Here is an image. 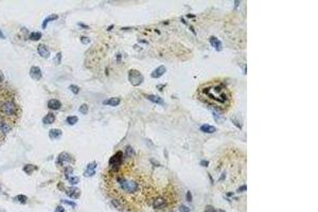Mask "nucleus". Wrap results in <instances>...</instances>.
<instances>
[{
	"label": "nucleus",
	"mask_w": 318,
	"mask_h": 212,
	"mask_svg": "<svg viewBox=\"0 0 318 212\" xmlns=\"http://www.w3.org/2000/svg\"><path fill=\"white\" fill-rule=\"evenodd\" d=\"M80 26H81V28H86V29H87V28H88V26H86V24H81V22H80Z\"/></svg>",
	"instance_id": "ea45409f"
},
{
	"label": "nucleus",
	"mask_w": 318,
	"mask_h": 212,
	"mask_svg": "<svg viewBox=\"0 0 318 212\" xmlns=\"http://www.w3.org/2000/svg\"><path fill=\"white\" fill-rule=\"evenodd\" d=\"M83 115H86L88 113V105L87 104H82L80 106V109H79Z\"/></svg>",
	"instance_id": "a878e982"
},
{
	"label": "nucleus",
	"mask_w": 318,
	"mask_h": 212,
	"mask_svg": "<svg viewBox=\"0 0 318 212\" xmlns=\"http://www.w3.org/2000/svg\"><path fill=\"white\" fill-rule=\"evenodd\" d=\"M147 100H150L151 102H153V103H156V104H159V105H163L164 103H163V100L161 99L160 97H158V96H155V94H147V96L146 97Z\"/></svg>",
	"instance_id": "ddd939ff"
},
{
	"label": "nucleus",
	"mask_w": 318,
	"mask_h": 212,
	"mask_svg": "<svg viewBox=\"0 0 318 212\" xmlns=\"http://www.w3.org/2000/svg\"><path fill=\"white\" fill-rule=\"evenodd\" d=\"M37 51H38V54H40L41 57H44V58H49V56H50V51H49L48 47H47L46 45H43V44L38 45Z\"/></svg>",
	"instance_id": "0eeeda50"
},
{
	"label": "nucleus",
	"mask_w": 318,
	"mask_h": 212,
	"mask_svg": "<svg viewBox=\"0 0 318 212\" xmlns=\"http://www.w3.org/2000/svg\"><path fill=\"white\" fill-rule=\"evenodd\" d=\"M96 169H97V163L96 162H90L87 164L86 170L84 172V176L85 177H91L96 174Z\"/></svg>",
	"instance_id": "423d86ee"
},
{
	"label": "nucleus",
	"mask_w": 318,
	"mask_h": 212,
	"mask_svg": "<svg viewBox=\"0 0 318 212\" xmlns=\"http://www.w3.org/2000/svg\"><path fill=\"white\" fill-rule=\"evenodd\" d=\"M54 121H55V116L51 113L48 114V115H46L43 118V122L45 124H52Z\"/></svg>",
	"instance_id": "dca6fc26"
},
{
	"label": "nucleus",
	"mask_w": 318,
	"mask_h": 212,
	"mask_svg": "<svg viewBox=\"0 0 318 212\" xmlns=\"http://www.w3.org/2000/svg\"><path fill=\"white\" fill-rule=\"evenodd\" d=\"M77 121H79V118H77V116H70L66 120L67 124H69V125H74Z\"/></svg>",
	"instance_id": "aec40b11"
},
{
	"label": "nucleus",
	"mask_w": 318,
	"mask_h": 212,
	"mask_svg": "<svg viewBox=\"0 0 318 212\" xmlns=\"http://www.w3.org/2000/svg\"><path fill=\"white\" fill-rule=\"evenodd\" d=\"M167 206H168V202L162 196H158L153 200V208L156 210H161V209L166 208Z\"/></svg>",
	"instance_id": "39448f33"
},
{
	"label": "nucleus",
	"mask_w": 318,
	"mask_h": 212,
	"mask_svg": "<svg viewBox=\"0 0 318 212\" xmlns=\"http://www.w3.org/2000/svg\"><path fill=\"white\" fill-rule=\"evenodd\" d=\"M179 211L180 212H190V208L187 207L186 205H180L179 206Z\"/></svg>",
	"instance_id": "c85d7f7f"
},
{
	"label": "nucleus",
	"mask_w": 318,
	"mask_h": 212,
	"mask_svg": "<svg viewBox=\"0 0 318 212\" xmlns=\"http://www.w3.org/2000/svg\"><path fill=\"white\" fill-rule=\"evenodd\" d=\"M61 106H62V104H61V102L58 100L52 99L48 102V107L52 110H58L61 108Z\"/></svg>",
	"instance_id": "f8f14e48"
},
{
	"label": "nucleus",
	"mask_w": 318,
	"mask_h": 212,
	"mask_svg": "<svg viewBox=\"0 0 318 212\" xmlns=\"http://www.w3.org/2000/svg\"><path fill=\"white\" fill-rule=\"evenodd\" d=\"M81 41H82L83 44H88V43H90V40H89L88 37H85V36H82V37H81Z\"/></svg>",
	"instance_id": "7c9ffc66"
},
{
	"label": "nucleus",
	"mask_w": 318,
	"mask_h": 212,
	"mask_svg": "<svg viewBox=\"0 0 318 212\" xmlns=\"http://www.w3.org/2000/svg\"><path fill=\"white\" fill-rule=\"evenodd\" d=\"M30 77L34 80H40L41 79V71L40 68L37 66H33L31 69H30Z\"/></svg>",
	"instance_id": "6e6552de"
},
{
	"label": "nucleus",
	"mask_w": 318,
	"mask_h": 212,
	"mask_svg": "<svg viewBox=\"0 0 318 212\" xmlns=\"http://www.w3.org/2000/svg\"><path fill=\"white\" fill-rule=\"evenodd\" d=\"M0 38H1V40H4L5 38V36L3 33H2V31H0Z\"/></svg>",
	"instance_id": "58836bf2"
},
{
	"label": "nucleus",
	"mask_w": 318,
	"mask_h": 212,
	"mask_svg": "<svg viewBox=\"0 0 318 212\" xmlns=\"http://www.w3.org/2000/svg\"><path fill=\"white\" fill-rule=\"evenodd\" d=\"M55 19H57V15H55V14H54V15H50V16H48V17H47V18L44 20L43 24H41V27H43V29H46L47 24H48L50 21H52V20H55Z\"/></svg>",
	"instance_id": "6ab92c4d"
},
{
	"label": "nucleus",
	"mask_w": 318,
	"mask_h": 212,
	"mask_svg": "<svg viewBox=\"0 0 318 212\" xmlns=\"http://www.w3.org/2000/svg\"><path fill=\"white\" fill-rule=\"evenodd\" d=\"M34 169H35V167L33 166V164H27V166H24V171L28 173V174H31V173L34 171Z\"/></svg>",
	"instance_id": "5701e85b"
},
{
	"label": "nucleus",
	"mask_w": 318,
	"mask_h": 212,
	"mask_svg": "<svg viewBox=\"0 0 318 212\" xmlns=\"http://www.w3.org/2000/svg\"><path fill=\"white\" fill-rule=\"evenodd\" d=\"M67 194L70 197H72V199H77V197L80 196V190L77 188H71L67 191Z\"/></svg>",
	"instance_id": "f3484780"
},
{
	"label": "nucleus",
	"mask_w": 318,
	"mask_h": 212,
	"mask_svg": "<svg viewBox=\"0 0 318 212\" xmlns=\"http://www.w3.org/2000/svg\"><path fill=\"white\" fill-rule=\"evenodd\" d=\"M166 67L164 66H159L157 67V68L155 69L154 71L151 73V77H155V79H158V77H160L161 75H163L164 73H166Z\"/></svg>",
	"instance_id": "1a4fd4ad"
},
{
	"label": "nucleus",
	"mask_w": 318,
	"mask_h": 212,
	"mask_svg": "<svg viewBox=\"0 0 318 212\" xmlns=\"http://www.w3.org/2000/svg\"><path fill=\"white\" fill-rule=\"evenodd\" d=\"M70 160H71V157L67 154V153H62V154L57 157V162H58V164H61V166L69 162Z\"/></svg>",
	"instance_id": "9b49d317"
},
{
	"label": "nucleus",
	"mask_w": 318,
	"mask_h": 212,
	"mask_svg": "<svg viewBox=\"0 0 318 212\" xmlns=\"http://www.w3.org/2000/svg\"><path fill=\"white\" fill-rule=\"evenodd\" d=\"M40 38H41V33L40 32H34V33H31V34H30V40H31L37 41V40H40Z\"/></svg>",
	"instance_id": "412c9836"
},
{
	"label": "nucleus",
	"mask_w": 318,
	"mask_h": 212,
	"mask_svg": "<svg viewBox=\"0 0 318 212\" xmlns=\"http://www.w3.org/2000/svg\"><path fill=\"white\" fill-rule=\"evenodd\" d=\"M68 180H69V183H70L71 185H77V183H79L80 178L77 177V176H69L68 177Z\"/></svg>",
	"instance_id": "393cba45"
},
{
	"label": "nucleus",
	"mask_w": 318,
	"mask_h": 212,
	"mask_svg": "<svg viewBox=\"0 0 318 212\" xmlns=\"http://www.w3.org/2000/svg\"><path fill=\"white\" fill-rule=\"evenodd\" d=\"M1 111L7 116H13L17 113V105L13 101H5L1 104Z\"/></svg>",
	"instance_id": "20e7f679"
},
{
	"label": "nucleus",
	"mask_w": 318,
	"mask_h": 212,
	"mask_svg": "<svg viewBox=\"0 0 318 212\" xmlns=\"http://www.w3.org/2000/svg\"><path fill=\"white\" fill-rule=\"evenodd\" d=\"M243 191H246V186H242L241 188H239L238 189V192L240 193V192H243Z\"/></svg>",
	"instance_id": "f704fd0d"
},
{
	"label": "nucleus",
	"mask_w": 318,
	"mask_h": 212,
	"mask_svg": "<svg viewBox=\"0 0 318 212\" xmlns=\"http://www.w3.org/2000/svg\"><path fill=\"white\" fill-rule=\"evenodd\" d=\"M196 96L203 103L219 111H226L230 107L232 96L225 83L213 80L202 84L197 89Z\"/></svg>",
	"instance_id": "f257e3e1"
},
{
	"label": "nucleus",
	"mask_w": 318,
	"mask_h": 212,
	"mask_svg": "<svg viewBox=\"0 0 318 212\" xmlns=\"http://www.w3.org/2000/svg\"><path fill=\"white\" fill-rule=\"evenodd\" d=\"M200 164H202V166H205V167H207V166H208V162H207V161H206V160H203L202 162H200Z\"/></svg>",
	"instance_id": "e433bc0d"
},
{
	"label": "nucleus",
	"mask_w": 318,
	"mask_h": 212,
	"mask_svg": "<svg viewBox=\"0 0 318 212\" xmlns=\"http://www.w3.org/2000/svg\"><path fill=\"white\" fill-rule=\"evenodd\" d=\"M55 212H65V209H64L62 206H58V207H56V209H55Z\"/></svg>",
	"instance_id": "72a5a7b5"
},
{
	"label": "nucleus",
	"mask_w": 318,
	"mask_h": 212,
	"mask_svg": "<svg viewBox=\"0 0 318 212\" xmlns=\"http://www.w3.org/2000/svg\"><path fill=\"white\" fill-rule=\"evenodd\" d=\"M200 130L204 133H207V134H212V133H215L216 128L214 126H212L210 124H204L200 126Z\"/></svg>",
	"instance_id": "2eb2a0df"
},
{
	"label": "nucleus",
	"mask_w": 318,
	"mask_h": 212,
	"mask_svg": "<svg viewBox=\"0 0 318 212\" xmlns=\"http://www.w3.org/2000/svg\"><path fill=\"white\" fill-rule=\"evenodd\" d=\"M62 203L64 204H67V205H69V206H71V207H75V204L73 202H69V200H62Z\"/></svg>",
	"instance_id": "2f4dec72"
},
{
	"label": "nucleus",
	"mask_w": 318,
	"mask_h": 212,
	"mask_svg": "<svg viewBox=\"0 0 318 212\" xmlns=\"http://www.w3.org/2000/svg\"><path fill=\"white\" fill-rule=\"evenodd\" d=\"M143 75H142L138 70L135 69H130L128 71V81L130 82V84L134 86H139L143 83Z\"/></svg>",
	"instance_id": "7ed1b4c3"
},
{
	"label": "nucleus",
	"mask_w": 318,
	"mask_h": 212,
	"mask_svg": "<svg viewBox=\"0 0 318 212\" xmlns=\"http://www.w3.org/2000/svg\"><path fill=\"white\" fill-rule=\"evenodd\" d=\"M205 212H225V211L224 210H215L214 208H212V207H210V206H208V207L206 208Z\"/></svg>",
	"instance_id": "c756f323"
},
{
	"label": "nucleus",
	"mask_w": 318,
	"mask_h": 212,
	"mask_svg": "<svg viewBox=\"0 0 318 212\" xmlns=\"http://www.w3.org/2000/svg\"><path fill=\"white\" fill-rule=\"evenodd\" d=\"M16 200H17V202H18L19 204H22V205H24V204H26V203H27L28 199H27L26 195L20 194V195H18V196L16 197Z\"/></svg>",
	"instance_id": "b1692460"
},
{
	"label": "nucleus",
	"mask_w": 318,
	"mask_h": 212,
	"mask_svg": "<svg viewBox=\"0 0 318 212\" xmlns=\"http://www.w3.org/2000/svg\"><path fill=\"white\" fill-rule=\"evenodd\" d=\"M135 156V151H134V149L130 146H128L126 147V157L127 158H132Z\"/></svg>",
	"instance_id": "4be33fe9"
},
{
	"label": "nucleus",
	"mask_w": 318,
	"mask_h": 212,
	"mask_svg": "<svg viewBox=\"0 0 318 212\" xmlns=\"http://www.w3.org/2000/svg\"><path fill=\"white\" fill-rule=\"evenodd\" d=\"M116 181L118 183V188L125 194H135L140 189L139 183L134 178L125 177L123 175H117Z\"/></svg>",
	"instance_id": "f03ea898"
},
{
	"label": "nucleus",
	"mask_w": 318,
	"mask_h": 212,
	"mask_svg": "<svg viewBox=\"0 0 318 212\" xmlns=\"http://www.w3.org/2000/svg\"><path fill=\"white\" fill-rule=\"evenodd\" d=\"M49 136H50V138H52V139H57L62 136V130L53 128V130H51L49 132Z\"/></svg>",
	"instance_id": "a211bd4d"
},
{
	"label": "nucleus",
	"mask_w": 318,
	"mask_h": 212,
	"mask_svg": "<svg viewBox=\"0 0 318 212\" xmlns=\"http://www.w3.org/2000/svg\"><path fill=\"white\" fill-rule=\"evenodd\" d=\"M0 191H1V187H0Z\"/></svg>",
	"instance_id": "a19ab883"
},
{
	"label": "nucleus",
	"mask_w": 318,
	"mask_h": 212,
	"mask_svg": "<svg viewBox=\"0 0 318 212\" xmlns=\"http://www.w3.org/2000/svg\"><path fill=\"white\" fill-rule=\"evenodd\" d=\"M69 89H70V90L74 94H77V93H79V91H80L79 87H77V86H75V85H70V86H69Z\"/></svg>",
	"instance_id": "bb28decb"
},
{
	"label": "nucleus",
	"mask_w": 318,
	"mask_h": 212,
	"mask_svg": "<svg viewBox=\"0 0 318 212\" xmlns=\"http://www.w3.org/2000/svg\"><path fill=\"white\" fill-rule=\"evenodd\" d=\"M187 200H188L189 203L192 202V195H191V192L189 191L188 193H187Z\"/></svg>",
	"instance_id": "473e14b6"
},
{
	"label": "nucleus",
	"mask_w": 318,
	"mask_h": 212,
	"mask_svg": "<svg viewBox=\"0 0 318 212\" xmlns=\"http://www.w3.org/2000/svg\"><path fill=\"white\" fill-rule=\"evenodd\" d=\"M4 80V77H3V73H2L1 71H0V83L2 82V81Z\"/></svg>",
	"instance_id": "c9c22d12"
},
{
	"label": "nucleus",
	"mask_w": 318,
	"mask_h": 212,
	"mask_svg": "<svg viewBox=\"0 0 318 212\" xmlns=\"http://www.w3.org/2000/svg\"><path fill=\"white\" fill-rule=\"evenodd\" d=\"M121 102V100L119 98H110V99H107L103 102L104 105H110V106H118Z\"/></svg>",
	"instance_id": "4468645a"
},
{
	"label": "nucleus",
	"mask_w": 318,
	"mask_h": 212,
	"mask_svg": "<svg viewBox=\"0 0 318 212\" xmlns=\"http://www.w3.org/2000/svg\"><path fill=\"white\" fill-rule=\"evenodd\" d=\"M4 123H5V122L3 121V119H2V118H1V117H0V127H1V126H2V125H3Z\"/></svg>",
	"instance_id": "4c0bfd02"
},
{
	"label": "nucleus",
	"mask_w": 318,
	"mask_h": 212,
	"mask_svg": "<svg viewBox=\"0 0 318 212\" xmlns=\"http://www.w3.org/2000/svg\"><path fill=\"white\" fill-rule=\"evenodd\" d=\"M61 58H62V53L61 52L56 53V56H55V58H54V62L56 65H58V64L61 63Z\"/></svg>",
	"instance_id": "cd10ccee"
},
{
	"label": "nucleus",
	"mask_w": 318,
	"mask_h": 212,
	"mask_svg": "<svg viewBox=\"0 0 318 212\" xmlns=\"http://www.w3.org/2000/svg\"><path fill=\"white\" fill-rule=\"evenodd\" d=\"M210 45L212 47H213L214 49L216 50V51H221L222 50V43H221V40H217L216 37H214V36H212V37H210Z\"/></svg>",
	"instance_id": "9d476101"
}]
</instances>
